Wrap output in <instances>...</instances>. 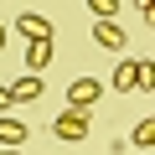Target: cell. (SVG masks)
Wrapping results in <instances>:
<instances>
[{
	"label": "cell",
	"mask_w": 155,
	"mask_h": 155,
	"mask_svg": "<svg viewBox=\"0 0 155 155\" xmlns=\"http://www.w3.org/2000/svg\"><path fill=\"white\" fill-rule=\"evenodd\" d=\"M88 114H93V109H67V114H57V119H52V134H57V140H83L88 124H93Z\"/></svg>",
	"instance_id": "6da1fadb"
},
{
	"label": "cell",
	"mask_w": 155,
	"mask_h": 155,
	"mask_svg": "<svg viewBox=\"0 0 155 155\" xmlns=\"http://www.w3.org/2000/svg\"><path fill=\"white\" fill-rule=\"evenodd\" d=\"M98 98H104L98 78H72V83H67V109H93Z\"/></svg>",
	"instance_id": "7a4b0ae2"
},
{
	"label": "cell",
	"mask_w": 155,
	"mask_h": 155,
	"mask_svg": "<svg viewBox=\"0 0 155 155\" xmlns=\"http://www.w3.org/2000/svg\"><path fill=\"white\" fill-rule=\"evenodd\" d=\"M16 31H21L26 41H52V21H47V16H36V11L16 16Z\"/></svg>",
	"instance_id": "3957f363"
},
{
	"label": "cell",
	"mask_w": 155,
	"mask_h": 155,
	"mask_svg": "<svg viewBox=\"0 0 155 155\" xmlns=\"http://www.w3.org/2000/svg\"><path fill=\"white\" fill-rule=\"evenodd\" d=\"M0 145H5V150H21L26 145V124L16 114H0Z\"/></svg>",
	"instance_id": "277c9868"
},
{
	"label": "cell",
	"mask_w": 155,
	"mask_h": 155,
	"mask_svg": "<svg viewBox=\"0 0 155 155\" xmlns=\"http://www.w3.org/2000/svg\"><path fill=\"white\" fill-rule=\"evenodd\" d=\"M93 41L109 47V52H124V26H119V21H98V26H93Z\"/></svg>",
	"instance_id": "5b68a950"
},
{
	"label": "cell",
	"mask_w": 155,
	"mask_h": 155,
	"mask_svg": "<svg viewBox=\"0 0 155 155\" xmlns=\"http://www.w3.org/2000/svg\"><path fill=\"white\" fill-rule=\"evenodd\" d=\"M52 67V41H26V72H47Z\"/></svg>",
	"instance_id": "8992f818"
},
{
	"label": "cell",
	"mask_w": 155,
	"mask_h": 155,
	"mask_svg": "<svg viewBox=\"0 0 155 155\" xmlns=\"http://www.w3.org/2000/svg\"><path fill=\"white\" fill-rule=\"evenodd\" d=\"M11 93H16V104H31V98H41V72H26V78H16V83H11Z\"/></svg>",
	"instance_id": "52a82bcc"
},
{
	"label": "cell",
	"mask_w": 155,
	"mask_h": 155,
	"mask_svg": "<svg viewBox=\"0 0 155 155\" xmlns=\"http://www.w3.org/2000/svg\"><path fill=\"white\" fill-rule=\"evenodd\" d=\"M109 83H114L119 93H134V88H140V72H134V62H119V67H114V78H109Z\"/></svg>",
	"instance_id": "ba28073f"
},
{
	"label": "cell",
	"mask_w": 155,
	"mask_h": 155,
	"mask_svg": "<svg viewBox=\"0 0 155 155\" xmlns=\"http://www.w3.org/2000/svg\"><path fill=\"white\" fill-rule=\"evenodd\" d=\"M134 72H140V88L150 93V88H155V62H150V57H134Z\"/></svg>",
	"instance_id": "9c48e42d"
},
{
	"label": "cell",
	"mask_w": 155,
	"mask_h": 155,
	"mask_svg": "<svg viewBox=\"0 0 155 155\" xmlns=\"http://www.w3.org/2000/svg\"><path fill=\"white\" fill-rule=\"evenodd\" d=\"M134 145L155 150V119H140V124H134Z\"/></svg>",
	"instance_id": "30bf717a"
},
{
	"label": "cell",
	"mask_w": 155,
	"mask_h": 155,
	"mask_svg": "<svg viewBox=\"0 0 155 155\" xmlns=\"http://www.w3.org/2000/svg\"><path fill=\"white\" fill-rule=\"evenodd\" d=\"M88 11H93L98 21H114V16H119V0H88Z\"/></svg>",
	"instance_id": "8fae6325"
},
{
	"label": "cell",
	"mask_w": 155,
	"mask_h": 155,
	"mask_svg": "<svg viewBox=\"0 0 155 155\" xmlns=\"http://www.w3.org/2000/svg\"><path fill=\"white\" fill-rule=\"evenodd\" d=\"M5 109H16V93H11L5 83H0V114H5Z\"/></svg>",
	"instance_id": "7c38bea8"
},
{
	"label": "cell",
	"mask_w": 155,
	"mask_h": 155,
	"mask_svg": "<svg viewBox=\"0 0 155 155\" xmlns=\"http://www.w3.org/2000/svg\"><path fill=\"white\" fill-rule=\"evenodd\" d=\"M5 41H11V26H5V21H0V52H5Z\"/></svg>",
	"instance_id": "4fadbf2b"
},
{
	"label": "cell",
	"mask_w": 155,
	"mask_h": 155,
	"mask_svg": "<svg viewBox=\"0 0 155 155\" xmlns=\"http://www.w3.org/2000/svg\"><path fill=\"white\" fill-rule=\"evenodd\" d=\"M140 16H145V21H150V26H155V5H150V11H140Z\"/></svg>",
	"instance_id": "5bb4252c"
},
{
	"label": "cell",
	"mask_w": 155,
	"mask_h": 155,
	"mask_svg": "<svg viewBox=\"0 0 155 155\" xmlns=\"http://www.w3.org/2000/svg\"><path fill=\"white\" fill-rule=\"evenodd\" d=\"M134 5H140V11H150V5H155V0H134Z\"/></svg>",
	"instance_id": "9a60e30c"
},
{
	"label": "cell",
	"mask_w": 155,
	"mask_h": 155,
	"mask_svg": "<svg viewBox=\"0 0 155 155\" xmlns=\"http://www.w3.org/2000/svg\"><path fill=\"white\" fill-rule=\"evenodd\" d=\"M0 155H16V150H5V145H0Z\"/></svg>",
	"instance_id": "2e32d148"
}]
</instances>
